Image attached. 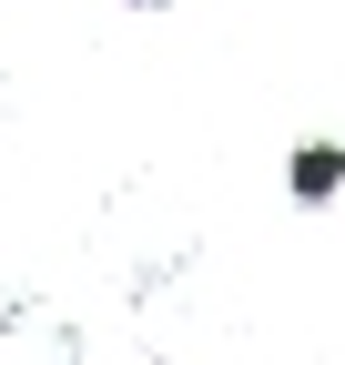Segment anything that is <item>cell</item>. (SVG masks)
<instances>
[{
    "mask_svg": "<svg viewBox=\"0 0 345 365\" xmlns=\"http://www.w3.org/2000/svg\"><path fill=\"white\" fill-rule=\"evenodd\" d=\"M345 193V143L335 132H305V143L284 153V203H305V213H325Z\"/></svg>",
    "mask_w": 345,
    "mask_h": 365,
    "instance_id": "6da1fadb",
    "label": "cell"
},
{
    "mask_svg": "<svg viewBox=\"0 0 345 365\" xmlns=\"http://www.w3.org/2000/svg\"><path fill=\"white\" fill-rule=\"evenodd\" d=\"M122 11H172V0H122Z\"/></svg>",
    "mask_w": 345,
    "mask_h": 365,
    "instance_id": "7a4b0ae2",
    "label": "cell"
}]
</instances>
